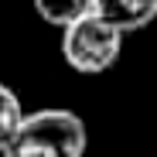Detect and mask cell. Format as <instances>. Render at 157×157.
Instances as JSON below:
<instances>
[{
    "mask_svg": "<svg viewBox=\"0 0 157 157\" xmlns=\"http://www.w3.org/2000/svg\"><path fill=\"white\" fill-rule=\"evenodd\" d=\"M92 14L130 34L157 21V0H92Z\"/></svg>",
    "mask_w": 157,
    "mask_h": 157,
    "instance_id": "cell-3",
    "label": "cell"
},
{
    "mask_svg": "<svg viewBox=\"0 0 157 157\" xmlns=\"http://www.w3.org/2000/svg\"><path fill=\"white\" fill-rule=\"evenodd\" d=\"M24 120H28V113L21 106V96L10 86L0 82V154L10 147V140L17 137V130H21Z\"/></svg>",
    "mask_w": 157,
    "mask_h": 157,
    "instance_id": "cell-5",
    "label": "cell"
},
{
    "mask_svg": "<svg viewBox=\"0 0 157 157\" xmlns=\"http://www.w3.org/2000/svg\"><path fill=\"white\" fill-rule=\"evenodd\" d=\"M86 123L72 109H38L28 113L17 137L0 157H86Z\"/></svg>",
    "mask_w": 157,
    "mask_h": 157,
    "instance_id": "cell-1",
    "label": "cell"
},
{
    "mask_svg": "<svg viewBox=\"0 0 157 157\" xmlns=\"http://www.w3.org/2000/svg\"><path fill=\"white\" fill-rule=\"evenodd\" d=\"M123 38L126 34L120 28L106 24L96 14H86L62 31V58L78 75H102L120 62Z\"/></svg>",
    "mask_w": 157,
    "mask_h": 157,
    "instance_id": "cell-2",
    "label": "cell"
},
{
    "mask_svg": "<svg viewBox=\"0 0 157 157\" xmlns=\"http://www.w3.org/2000/svg\"><path fill=\"white\" fill-rule=\"evenodd\" d=\"M34 10L44 24L65 31L68 24H75L78 17L92 14V0H34Z\"/></svg>",
    "mask_w": 157,
    "mask_h": 157,
    "instance_id": "cell-4",
    "label": "cell"
}]
</instances>
